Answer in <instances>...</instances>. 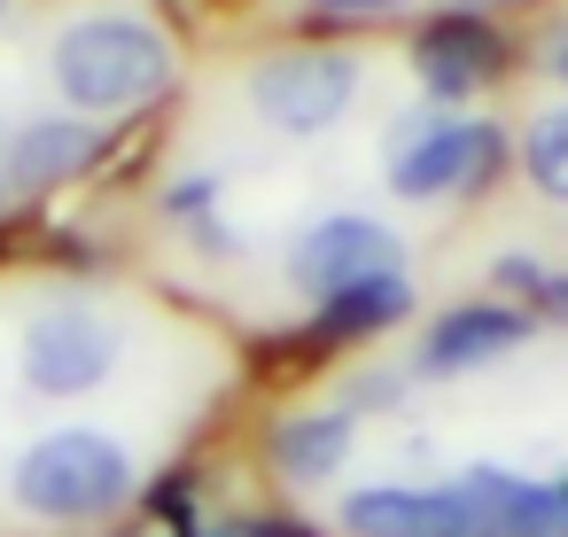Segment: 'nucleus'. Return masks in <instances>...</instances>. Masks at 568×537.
<instances>
[{
  "label": "nucleus",
  "mask_w": 568,
  "mask_h": 537,
  "mask_svg": "<svg viewBox=\"0 0 568 537\" xmlns=\"http://www.w3.org/2000/svg\"><path fill=\"white\" fill-rule=\"evenodd\" d=\"M529 63H537V71H545V79H552V87L568 94V17H552V24L537 32V48H529Z\"/></svg>",
  "instance_id": "aec40b11"
},
{
  "label": "nucleus",
  "mask_w": 568,
  "mask_h": 537,
  "mask_svg": "<svg viewBox=\"0 0 568 537\" xmlns=\"http://www.w3.org/2000/svg\"><path fill=\"white\" fill-rule=\"evenodd\" d=\"M545 273H552V265H545L537 250H498V257L483 265V281H490V296H506V304H529V296L545 288Z\"/></svg>",
  "instance_id": "6ab92c4d"
},
{
  "label": "nucleus",
  "mask_w": 568,
  "mask_h": 537,
  "mask_svg": "<svg viewBox=\"0 0 568 537\" xmlns=\"http://www.w3.org/2000/svg\"><path fill=\"white\" fill-rule=\"evenodd\" d=\"M125 133L94 125V118H71V110H40V118H17L9 141H0V172H9V195L17 203H55L71 188H87L94 172H110Z\"/></svg>",
  "instance_id": "9d476101"
},
{
  "label": "nucleus",
  "mask_w": 568,
  "mask_h": 537,
  "mask_svg": "<svg viewBox=\"0 0 568 537\" xmlns=\"http://www.w3.org/2000/svg\"><path fill=\"white\" fill-rule=\"evenodd\" d=\"M149 459L102 421H55L9 459V506L55 537H94L141 514Z\"/></svg>",
  "instance_id": "f03ea898"
},
{
  "label": "nucleus",
  "mask_w": 568,
  "mask_h": 537,
  "mask_svg": "<svg viewBox=\"0 0 568 537\" xmlns=\"http://www.w3.org/2000/svg\"><path fill=\"white\" fill-rule=\"evenodd\" d=\"M405 389H413V374H405V366H358V374L343 382V405L366 421V413H397V405H405Z\"/></svg>",
  "instance_id": "a211bd4d"
},
{
  "label": "nucleus",
  "mask_w": 568,
  "mask_h": 537,
  "mask_svg": "<svg viewBox=\"0 0 568 537\" xmlns=\"http://www.w3.org/2000/svg\"><path fill=\"white\" fill-rule=\"evenodd\" d=\"M94 537H156V529H149V521L133 514V521H118V529H94Z\"/></svg>",
  "instance_id": "5701e85b"
},
{
  "label": "nucleus",
  "mask_w": 568,
  "mask_h": 537,
  "mask_svg": "<svg viewBox=\"0 0 568 537\" xmlns=\"http://www.w3.org/2000/svg\"><path fill=\"white\" fill-rule=\"evenodd\" d=\"M405 265H413L405 234H397L389 219H374V211H320V219H304V226L288 234V250H281V281L296 288V304H320V296H335V288H358V281L405 273Z\"/></svg>",
  "instance_id": "0eeeda50"
},
{
  "label": "nucleus",
  "mask_w": 568,
  "mask_h": 537,
  "mask_svg": "<svg viewBox=\"0 0 568 537\" xmlns=\"http://www.w3.org/2000/svg\"><path fill=\"white\" fill-rule=\"evenodd\" d=\"M514 180H521L545 211H568V94L537 102V110L514 125Z\"/></svg>",
  "instance_id": "ddd939ff"
},
{
  "label": "nucleus",
  "mask_w": 568,
  "mask_h": 537,
  "mask_svg": "<svg viewBox=\"0 0 568 537\" xmlns=\"http://www.w3.org/2000/svg\"><path fill=\"white\" fill-rule=\"evenodd\" d=\"M405 79L428 110H483L521 63V32L506 17H483V9H452V0H428V9L405 24Z\"/></svg>",
  "instance_id": "39448f33"
},
{
  "label": "nucleus",
  "mask_w": 568,
  "mask_h": 537,
  "mask_svg": "<svg viewBox=\"0 0 568 537\" xmlns=\"http://www.w3.org/2000/svg\"><path fill=\"white\" fill-rule=\"evenodd\" d=\"M9 9H17V0H0V24H9Z\"/></svg>",
  "instance_id": "393cba45"
},
{
  "label": "nucleus",
  "mask_w": 568,
  "mask_h": 537,
  "mask_svg": "<svg viewBox=\"0 0 568 537\" xmlns=\"http://www.w3.org/2000/svg\"><path fill=\"white\" fill-rule=\"evenodd\" d=\"M514 180V125L490 110H397L389 149H382V188L413 211H444V203H490Z\"/></svg>",
  "instance_id": "7ed1b4c3"
},
{
  "label": "nucleus",
  "mask_w": 568,
  "mask_h": 537,
  "mask_svg": "<svg viewBox=\"0 0 568 537\" xmlns=\"http://www.w3.org/2000/svg\"><path fill=\"white\" fill-rule=\"evenodd\" d=\"M48 94L71 118H94L110 133H133L180 102V48L141 9H87L63 17L48 40Z\"/></svg>",
  "instance_id": "f257e3e1"
},
{
  "label": "nucleus",
  "mask_w": 568,
  "mask_h": 537,
  "mask_svg": "<svg viewBox=\"0 0 568 537\" xmlns=\"http://www.w3.org/2000/svg\"><path fill=\"white\" fill-rule=\"evenodd\" d=\"M452 9H483V17H521L529 0H452Z\"/></svg>",
  "instance_id": "4be33fe9"
},
{
  "label": "nucleus",
  "mask_w": 568,
  "mask_h": 537,
  "mask_svg": "<svg viewBox=\"0 0 568 537\" xmlns=\"http://www.w3.org/2000/svg\"><path fill=\"white\" fill-rule=\"evenodd\" d=\"M242 94H250V118L273 125L281 141H320V133H335V125L358 110V94H366V55H358L351 40L304 32V40L265 48V55L250 63Z\"/></svg>",
  "instance_id": "423d86ee"
},
{
  "label": "nucleus",
  "mask_w": 568,
  "mask_h": 537,
  "mask_svg": "<svg viewBox=\"0 0 568 537\" xmlns=\"http://www.w3.org/2000/svg\"><path fill=\"white\" fill-rule=\"evenodd\" d=\"M141 521H149L156 537H203V529L219 521L203 459H172L164 475H149V490H141Z\"/></svg>",
  "instance_id": "2eb2a0df"
},
{
  "label": "nucleus",
  "mask_w": 568,
  "mask_h": 537,
  "mask_svg": "<svg viewBox=\"0 0 568 537\" xmlns=\"http://www.w3.org/2000/svg\"><path fill=\"white\" fill-rule=\"evenodd\" d=\"M529 335H537L529 304L459 296V304H444V312L420 320V335H413V351H405V374H413V382H475V374L521 358Z\"/></svg>",
  "instance_id": "6e6552de"
},
{
  "label": "nucleus",
  "mask_w": 568,
  "mask_h": 537,
  "mask_svg": "<svg viewBox=\"0 0 568 537\" xmlns=\"http://www.w3.org/2000/svg\"><path fill=\"white\" fill-rule=\"evenodd\" d=\"M9 203H17V195H9V172H0V219H9Z\"/></svg>",
  "instance_id": "b1692460"
},
{
  "label": "nucleus",
  "mask_w": 568,
  "mask_h": 537,
  "mask_svg": "<svg viewBox=\"0 0 568 537\" xmlns=\"http://www.w3.org/2000/svg\"><path fill=\"white\" fill-rule=\"evenodd\" d=\"M125 374V320L87 288H48L17 327V382L40 405H87Z\"/></svg>",
  "instance_id": "20e7f679"
},
{
  "label": "nucleus",
  "mask_w": 568,
  "mask_h": 537,
  "mask_svg": "<svg viewBox=\"0 0 568 537\" xmlns=\"http://www.w3.org/2000/svg\"><path fill=\"white\" fill-rule=\"evenodd\" d=\"M358 436L366 421L343 405V397H320V405H288L265 421V475L281 490H327L351 459H358Z\"/></svg>",
  "instance_id": "9b49d317"
},
{
  "label": "nucleus",
  "mask_w": 568,
  "mask_h": 537,
  "mask_svg": "<svg viewBox=\"0 0 568 537\" xmlns=\"http://www.w3.org/2000/svg\"><path fill=\"white\" fill-rule=\"evenodd\" d=\"M413 320H420V288H413V265H405V273H374L358 288H335V296L304 304V320L273 343H288L296 366H320V358H358V351L405 335Z\"/></svg>",
  "instance_id": "1a4fd4ad"
},
{
  "label": "nucleus",
  "mask_w": 568,
  "mask_h": 537,
  "mask_svg": "<svg viewBox=\"0 0 568 537\" xmlns=\"http://www.w3.org/2000/svg\"><path fill=\"white\" fill-rule=\"evenodd\" d=\"M335 537H475L452 483H351L335 498Z\"/></svg>",
  "instance_id": "f8f14e48"
},
{
  "label": "nucleus",
  "mask_w": 568,
  "mask_h": 537,
  "mask_svg": "<svg viewBox=\"0 0 568 537\" xmlns=\"http://www.w3.org/2000/svg\"><path fill=\"white\" fill-rule=\"evenodd\" d=\"M529 320H537V327H568V265L545 273V288L529 296Z\"/></svg>",
  "instance_id": "412c9836"
},
{
  "label": "nucleus",
  "mask_w": 568,
  "mask_h": 537,
  "mask_svg": "<svg viewBox=\"0 0 568 537\" xmlns=\"http://www.w3.org/2000/svg\"><path fill=\"white\" fill-rule=\"evenodd\" d=\"M156 211H164V226H172L195 257H211V265H234V257H242V234H234L226 211H219V172H180V180L156 195Z\"/></svg>",
  "instance_id": "4468645a"
},
{
  "label": "nucleus",
  "mask_w": 568,
  "mask_h": 537,
  "mask_svg": "<svg viewBox=\"0 0 568 537\" xmlns=\"http://www.w3.org/2000/svg\"><path fill=\"white\" fill-rule=\"evenodd\" d=\"M296 9H304V32L351 40L358 24H413L428 0H296Z\"/></svg>",
  "instance_id": "dca6fc26"
},
{
  "label": "nucleus",
  "mask_w": 568,
  "mask_h": 537,
  "mask_svg": "<svg viewBox=\"0 0 568 537\" xmlns=\"http://www.w3.org/2000/svg\"><path fill=\"white\" fill-rule=\"evenodd\" d=\"M203 537H335V521H312L296 506H226Z\"/></svg>",
  "instance_id": "f3484780"
}]
</instances>
